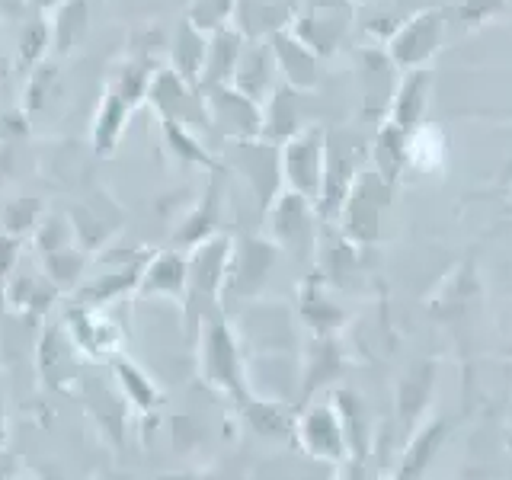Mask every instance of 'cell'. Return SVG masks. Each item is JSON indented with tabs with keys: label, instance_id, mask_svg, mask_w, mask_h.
<instances>
[{
	"label": "cell",
	"instance_id": "obj_1",
	"mask_svg": "<svg viewBox=\"0 0 512 480\" xmlns=\"http://www.w3.org/2000/svg\"><path fill=\"white\" fill-rule=\"evenodd\" d=\"M234 237L228 234H215L202 240L199 247H192L186 253L189 272H186V301L183 311L192 330H199L208 317L224 314V272H228V256H231Z\"/></svg>",
	"mask_w": 512,
	"mask_h": 480
},
{
	"label": "cell",
	"instance_id": "obj_2",
	"mask_svg": "<svg viewBox=\"0 0 512 480\" xmlns=\"http://www.w3.org/2000/svg\"><path fill=\"white\" fill-rule=\"evenodd\" d=\"M199 365H202V378L212 384V388L234 397L237 404L253 394L247 381L244 349H240V340L228 314L208 317L199 327Z\"/></svg>",
	"mask_w": 512,
	"mask_h": 480
},
{
	"label": "cell",
	"instance_id": "obj_3",
	"mask_svg": "<svg viewBox=\"0 0 512 480\" xmlns=\"http://www.w3.org/2000/svg\"><path fill=\"white\" fill-rule=\"evenodd\" d=\"M279 167L282 186L298 192L308 202H320L327 173V132L320 125H304L288 141L279 144Z\"/></svg>",
	"mask_w": 512,
	"mask_h": 480
},
{
	"label": "cell",
	"instance_id": "obj_4",
	"mask_svg": "<svg viewBox=\"0 0 512 480\" xmlns=\"http://www.w3.org/2000/svg\"><path fill=\"white\" fill-rule=\"evenodd\" d=\"M448 10L445 7H426L416 10L410 20L400 23L388 36V58L397 71H420L436 58L445 42Z\"/></svg>",
	"mask_w": 512,
	"mask_h": 480
},
{
	"label": "cell",
	"instance_id": "obj_5",
	"mask_svg": "<svg viewBox=\"0 0 512 480\" xmlns=\"http://www.w3.org/2000/svg\"><path fill=\"white\" fill-rule=\"evenodd\" d=\"M266 224H269V240L279 250L308 260L317 247V205L308 202L298 192L285 189L266 205Z\"/></svg>",
	"mask_w": 512,
	"mask_h": 480
},
{
	"label": "cell",
	"instance_id": "obj_6",
	"mask_svg": "<svg viewBox=\"0 0 512 480\" xmlns=\"http://www.w3.org/2000/svg\"><path fill=\"white\" fill-rule=\"evenodd\" d=\"M279 260V247L263 237H234L228 272H224V295L221 304H244L260 295L272 266Z\"/></svg>",
	"mask_w": 512,
	"mask_h": 480
},
{
	"label": "cell",
	"instance_id": "obj_7",
	"mask_svg": "<svg viewBox=\"0 0 512 480\" xmlns=\"http://www.w3.org/2000/svg\"><path fill=\"white\" fill-rule=\"evenodd\" d=\"M388 196H391V186L384 183L372 167H365L356 176V183H352L349 196L340 208V228L346 240H352V244H372V240H378Z\"/></svg>",
	"mask_w": 512,
	"mask_h": 480
},
{
	"label": "cell",
	"instance_id": "obj_8",
	"mask_svg": "<svg viewBox=\"0 0 512 480\" xmlns=\"http://www.w3.org/2000/svg\"><path fill=\"white\" fill-rule=\"evenodd\" d=\"M349 26L352 0H304L301 13H295L292 32L320 58L346 39Z\"/></svg>",
	"mask_w": 512,
	"mask_h": 480
},
{
	"label": "cell",
	"instance_id": "obj_9",
	"mask_svg": "<svg viewBox=\"0 0 512 480\" xmlns=\"http://www.w3.org/2000/svg\"><path fill=\"white\" fill-rule=\"evenodd\" d=\"M208 125H215L228 141H256L263 138V106L250 96L237 93L231 84L208 87L205 96Z\"/></svg>",
	"mask_w": 512,
	"mask_h": 480
},
{
	"label": "cell",
	"instance_id": "obj_10",
	"mask_svg": "<svg viewBox=\"0 0 512 480\" xmlns=\"http://www.w3.org/2000/svg\"><path fill=\"white\" fill-rule=\"evenodd\" d=\"M362 141L349 132L327 135V173H324V192H320L317 215H340V208L349 196L352 183L362 173Z\"/></svg>",
	"mask_w": 512,
	"mask_h": 480
},
{
	"label": "cell",
	"instance_id": "obj_11",
	"mask_svg": "<svg viewBox=\"0 0 512 480\" xmlns=\"http://www.w3.org/2000/svg\"><path fill=\"white\" fill-rule=\"evenodd\" d=\"M295 436H298L304 452L314 455V458H324L333 464L352 458L346 426H343L340 410H336L333 400H327V404H311L308 410H304L295 423Z\"/></svg>",
	"mask_w": 512,
	"mask_h": 480
},
{
	"label": "cell",
	"instance_id": "obj_12",
	"mask_svg": "<svg viewBox=\"0 0 512 480\" xmlns=\"http://www.w3.org/2000/svg\"><path fill=\"white\" fill-rule=\"evenodd\" d=\"M64 327H68V336L77 352H84L90 359H116L119 346H122V333L116 330V324L100 311L90 308V304H74L64 317Z\"/></svg>",
	"mask_w": 512,
	"mask_h": 480
},
{
	"label": "cell",
	"instance_id": "obj_13",
	"mask_svg": "<svg viewBox=\"0 0 512 480\" xmlns=\"http://www.w3.org/2000/svg\"><path fill=\"white\" fill-rule=\"evenodd\" d=\"M186 272H189V260L183 250H160L154 256H148L141 272V282L135 288L138 298H164L183 308L186 301Z\"/></svg>",
	"mask_w": 512,
	"mask_h": 480
},
{
	"label": "cell",
	"instance_id": "obj_14",
	"mask_svg": "<svg viewBox=\"0 0 512 480\" xmlns=\"http://www.w3.org/2000/svg\"><path fill=\"white\" fill-rule=\"evenodd\" d=\"M231 87L237 93L250 96L253 103H263L272 96V90L279 87V68H276V55H272L269 42H250L240 52V61L231 74Z\"/></svg>",
	"mask_w": 512,
	"mask_h": 480
},
{
	"label": "cell",
	"instance_id": "obj_15",
	"mask_svg": "<svg viewBox=\"0 0 512 480\" xmlns=\"http://www.w3.org/2000/svg\"><path fill=\"white\" fill-rule=\"evenodd\" d=\"M148 96L154 100V106L160 109V119H170V122H180V125H192V122H202L208 125L205 116V100H199L192 87L186 80L176 74V71H160L151 77V90Z\"/></svg>",
	"mask_w": 512,
	"mask_h": 480
},
{
	"label": "cell",
	"instance_id": "obj_16",
	"mask_svg": "<svg viewBox=\"0 0 512 480\" xmlns=\"http://www.w3.org/2000/svg\"><path fill=\"white\" fill-rule=\"evenodd\" d=\"M272 55H276V68H279V80L295 90H311L317 84V55L304 45L292 29H282L269 39Z\"/></svg>",
	"mask_w": 512,
	"mask_h": 480
},
{
	"label": "cell",
	"instance_id": "obj_17",
	"mask_svg": "<svg viewBox=\"0 0 512 480\" xmlns=\"http://www.w3.org/2000/svg\"><path fill=\"white\" fill-rule=\"evenodd\" d=\"M429 93H432V74H429V68L400 74L397 87H394V100L388 106V119H384V122L404 128L407 135L416 132V128L423 125L426 106H429Z\"/></svg>",
	"mask_w": 512,
	"mask_h": 480
},
{
	"label": "cell",
	"instance_id": "obj_18",
	"mask_svg": "<svg viewBox=\"0 0 512 480\" xmlns=\"http://www.w3.org/2000/svg\"><path fill=\"white\" fill-rule=\"evenodd\" d=\"M295 0H237L234 20L240 36H266L272 39L282 29H292L295 23Z\"/></svg>",
	"mask_w": 512,
	"mask_h": 480
},
{
	"label": "cell",
	"instance_id": "obj_19",
	"mask_svg": "<svg viewBox=\"0 0 512 480\" xmlns=\"http://www.w3.org/2000/svg\"><path fill=\"white\" fill-rule=\"evenodd\" d=\"M218 215H221V180L215 176V180L208 183L205 196L192 205V212L180 221V228H176L173 250L189 253L192 247H199L202 240L215 237L218 234Z\"/></svg>",
	"mask_w": 512,
	"mask_h": 480
},
{
	"label": "cell",
	"instance_id": "obj_20",
	"mask_svg": "<svg viewBox=\"0 0 512 480\" xmlns=\"http://www.w3.org/2000/svg\"><path fill=\"white\" fill-rule=\"evenodd\" d=\"M407 141H410V135L404 132V128L391 125V122H384L375 132L372 151H368V154H372V170L388 186H394L400 180V173H407V167H410Z\"/></svg>",
	"mask_w": 512,
	"mask_h": 480
},
{
	"label": "cell",
	"instance_id": "obj_21",
	"mask_svg": "<svg viewBox=\"0 0 512 480\" xmlns=\"http://www.w3.org/2000/svg\"><path fill=\"white\" fill-rule=\"evenodd\" d=\"M240 52H244V36L237 29L224 26L218 32L208 36V48H205V74L202 80L208 87L218 84H231V74L240 61Z\"/></svg>",
	"mask_w": 512,
	"mask_h": 480
},
{
	"label": "cell",
	"instance_id": "obj_22",
	"mask_svg": "<svg viewBox=\"0 0 512 480\" xmlns=\"http://www.w3.org/2000/svg\"><path fill=\"white\" fill-rule=\"evenodd\" d=\"M112 375H116V384H119L122 397L138 413H154L160 407L157 384L148 378V372H144L141 365H135L132 359H125V356H116V359H112Z\"/></svg>",
	"mask_w": 512,
	"mask_h": 480
},
{
	"label": "cell",
	"instance_id": "obj_23",
	"mask_svg": "<svg viewBox=\"0 0 512 480\" xmlns=\"http://www.w3.org/2000/svg\"><path fill=\"white\" fill-rule=\"evenodd\" d=\"M58 295V288L48 282L45 272H26V276H10V282L4 285V295H0V301H10L16 311H48L52 308V301Z\"/></svg>",
	"mask_w": 512,
	"mask_h": 480
},
{
	"label": "cell",
	"instance_id": "obj_24",
	"mask_svg": "<svg viewBox=\"0 0 512 480\" xmlns=\"http://www.w3.org/2000/svg\"><path fill=\"white\" fill-rule=\"evenodd\" d=\"M128 112H132V106H128L122 96L109 87L100 112H96V125H93V151L100 157H109L112 151H116V144L125 132Z\"/></svg>",
	"mask_w": 512,
	"mask_h": 480
},
{
	"label": "cell",
	"instance_id": "obj_25",
	"mask_svg": "<svg viewBox=\"0 0 512 480\" xmlns=\"http://www.w3.org/2000/svg\"><path fill=\"white\" fill-rule=\"evenodd\" d=\"M205 48H208L205 32H199L186 20V26L180 29V36H176L173 61H176V74H180L189 87H199V80L205 74Z\"/></svg>",
	"mask_w": 512,
	"mask_h": 480
},
{
	"label": "cell",
	"instance_id": "obj_26",
	"mask_svg": "<svg viewBox=\"0 0 512 480\" xmlns=\"http://www.w3.org/2000/svg\"><path fill=\"white\" fill-rule=\"evenodd\" d=\"M442 439H445V423H429L426 429H420V436L410 442L404 461H400L394 480H420V474L429 468L432 455L439 452Z\"/></svg>",
	"mask_w": 512,
	"mask_h": 480
},
{
	"label": "cell",
	"instance_id": "obj_27",
	"mask_svg": "<svg viewBox=\"0 0 512 480\" xmlns=\"http://www.w3.org/2000/svg\"><path fill=\"white\" fill-rule=\"evenodd\" d=\"M240 413H244V420L256 429L263 432V436H282V432L295 429L292 420H288V413L282 410V404H276V400H260V397H247L240 400Z\"/></svg>",
	"mask_w": 512,
	"mask_h": 480
},
{
	"label": "cell",
	"instance_id": "obj_28",
	"mask_svg": "<svg viewBox=\"0 0 512 480\" xmlns=\"http://www.w3.org/2000/svg\"><path fill=\"white\" fill-rule=\"evenodd\" d=\"M442 157H445V141H442V132L432 125H420L416 132H410V141H407V160L413 170H436L442 167Z\"/></svg>",
	"mask_w": 512,
	"mask_h": 480
},
{
	"label": "cell",
	"instance_id": "obj_29",
	"mask_svg": "<svg viewBox=\"0 0 512 480\" xmlns=\"http://www.w3.org/2000/svg\"><path fill=\"white\" fill-rule=\"evenodd\" d=\"M301 311H304V320H308V327L314 330V336H333V330L340 327L343 320V311L336 308L333 301H327L320 295L317 285H304L301 292Z\"/></svg>",
	"mask_w": 512,
	"mask_h": 480
},
{
	"label": "cell",
	"instance_id": "obj_30",
	"mask_svg": "<svg viewBox=\"0 0 512 480\" xmlns=\"http://www.w3.org/2000/svg\"><path fill=\"white\" fill-rule=\"evenodd\" d=\"M164 135H167V144L173 148V154H180L183 160H189V164H199V167H212V170H218L215 157L202 148L199 138L192 135V128H186V125H180V122L164 119Z\"/></svg>",
	"mask_w": 512,
	"mask_h": 480
},
{
	"label": "cell",
	"instance_id": "obj_31",
	"mask_svg": "<svg viewBox=\"0 0 512 480\" xmlns=\"http://www.w3.org/2000/svg\"><path fill=\"white\" fill-rule=\"evenodd\" d=\"M234 7L237 0H192L189 7V23L199 32H218L228 26V20H234Z\"/></svg>",
	"mask_w": 512,
	"mask_h": 480
},
{
	"label": "cell",
	"instance_id": "obj_32",
	"mask_svg": "<svg viewBox=\"0 0 512 480\" xmlns=\"http://www.w3.org/2000/svg\"><path fill=\"white\" fill-rule=\"evenodd\" d=\"M84 26H87V4H84V0H68V4L61 7L58 20H55L58 52H68V48L80 39Z\"/></svg>",
	"mask_w": 512,
	"mask_h": 480
},
{
	"label": "cell",
	"instance_id": "obj_33",
	"mask_svg": "<svg viewBox=\"0 0 512 480\" xmlns=\"http://www.w3.org/2000/svg\"><path fill=\"white\" fill-rule=\"evenodd\" d=\"M39 202L36 199H16L13 205H7L4 212V234L13 237H26L39 228Z\"/></svg>",
	"mask_w": 512,
	"mask_h": 480
},
{
	"label": "cell",
	"instance_id": "obj_34",
	"mask_svg": "<svg viewBox=\"0 0 512 480\" xmlns=\"http://www.w3.org/2000/svg\"><path fill=\"white\" fill-rule=\"evenodd\" d=\"M20 247H23V237L0 234V295H4V285L16 272V263H20Z\"/></svg>",
	"mask_w": 512,
	"mask_h": 480
},
{
	"label": "cell",
	"instance_id": "obj_35",
	"mask_svg": "<svg viewBox=\"0 0 512 480\" xmlns=\"http://www.w3.org/2000/svg\"><path fill=\"white\" fill-rule=\"evenodd\" d=\"M506 7V0H461L458 13L464 16L468 23H484L490 16H496Z\"/></svg>",
	"mask_w": 512,
	"mask_h": 480
},
{
	"label": "cell",
	"instance_id": "obj_36",
	"mask_svg": "<svg viewBox=\"0 0 512 480\" xmlns=\"http://www.w3.org/2000/svg\"><path fill=\"white\" fill-rule=\"evenodd\" d=\"M45 36H48V29L39 23V26H32L26 36H23V61H36L42 55V48H45Z\"/></svg>",
	"mask_w": 512,
	"mask_h": 480
},
{
	"label": "cell",
	"instance_id": "obj_37",
	"mask_svg": "<svg viewBox=\"0 0 512 480\" xmlns=\"http://www.w3.org/2000/svg\"><path fill=\"white\" fill-rule=\"evenodd\" d=\"M336 480H375L368 464L362 458H346L340 461V471H336Z\"/></svg>",
	"mask_w": 512,
	"mask_h": 480
},
{
	"label": "cell",
	"instance_id": "obj_38",
	"mask_svg": "<svg viewBox=\"0 0 512 480\" xmlns=\"http://www.w3.org/2000/svg\"><path fill=\"white\" fill-rule=\"evenodd\" d=\"M16 477H20V471H16V458L0 445V480H16Z\"/></svg>",
	"mask_w": 512,
	"mask_h": 480
},
{
	"label": "cell",
	"instance_id": "obj_39",
	"mask_svg": "<svg viewBox=\"0 0 512 480\" xmlns=\"http://www.w3.org/2000/svg\"><path fill=\"white\" fill-rule=\"evenodd\" d=\"M7 442V407H4V394H0V445Z\"/></svg>",
	"mask_w": 512,
	"mask_h": 480
},
{
	"label": "cell",
	"instance_id": "obj_40",
	"mask_svg": "<svg viewBox=\"0 0 512 480\" xmlns=\"http://www.w3.org/2000/svg\"><path fill=\"white\" fill-rule=\"evenodd\" d=\"M16 480H36V477H32V474H23V477H16Z\"/></svg>",
	"mask_w": 512,
	"mask_h": 480
}]
</instances>
